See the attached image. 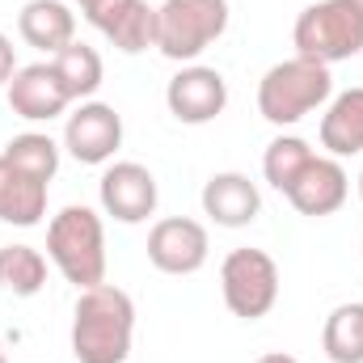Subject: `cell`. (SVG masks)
<instances>
[{
    "label": "cell",
    "mask_w": 363,
    "mask_h": 363,
    "mask_svg": "<svg viewBox=\"0 0 363 363\" xmlns=\"http://www.w3.org/2000/svg\"><path fill=\"white\" fill-rule=\"evenodd\" d=\"M131 338H135V300L123 287L97 283L77 296V308H72L77 363H127Z\"/></svg>",
    "instance_id": "1"
},
{
    "label": "cell",
    "mask_w": 363,
    "mask_h": 363,
    "mask_svg": "<svg viewBox=\"0 0 363 363\" xmlns=\"http://www.w3.org/2000/svg\"><path fill=\"white\" fill-rule=\"evenodd\" d=\"M330 97H334L330 68L317 64V60L291 55V60H279L262 72V81H258V114L271 127H296L304 114L321 110Z\"/></svg>",
    "instance_id": "2"
},
{
    "label": "cell",
    "mask_w": 363,
    "mask_h": 363,
    "mask_svg": "<svg viewBox=\"0 0 363 363\" xmlns=\"http://www.w3.org/2000/svg\"><path fill=\"white\" fill-rule=\"evenodd\" d=\"M47 258L77 291L106 283V228L93 207H64L47 224Z\"/></svg>",
    "instance_id": "3"
},
{
    "label": "cell",
    "mask_w": 363,
    "mask_h": 363,
    "mask_svg": "<svg viewBox=\"0 0 363 363\" xmlns=\"http://www.w3.org/2000/svg\"><path fill=\"white\" fill-rule=\"evenodd\" d=\"M291 47L317 64H342L363 55V0H317L291 26Z\"/></svg>",
    "instance_id": "4"
},
{
    "label": "cell",
    "mask_w": 363,
    "mask_h": 363,
    "mask_svg": "<svg viewBox=\"0 0 363 363\" xmlns=\"http://www.w3.org/2000/svg\"><path fill=\"white\" fill-rule=\"evenodd\" d=\"M228 30V0H165L157 9V51L174 64H194Z\"/></svg>",
    "instance_id": "5"
},
{
    "label": "cell",
    "mask_w": 363,
    "mask_h": 363,
    "mask_svg": "<svg viewBox=\"0 0 363 363\" xmlns=\"http://www.w3.org/2000/svg\"><path fill=\"white\" fill-rule=\"evenodd\" d=\"M220 291H224V304L233 317L241 321H258L267 317L279 300V267L267 250H254V245H241L224 258L220 267Z\"/></svg>",
    "instance_id": "6"
},
{
    "label": "cell",
    "mask_w": 363,
    "mask_h": 363,
    "mask_svg": "<svg viewBox=\"0 0 363 363\" xmlns=\"http://www.w3.org/2000/svg\"><path fill=\"white\" fill-rule=\"evenodd\" d=\"M64 148L81 165H110L123 148V114L106 101H81L64 123Z\"/></svg>",
    "instance_id": "7"
},
{
    "label": "cell",
    "mask_w": 363,
    "mask_h": 363,
    "mask_svg": "<svg viewBox=\"0 0 363 363\" xmlns=\"http://www.w3.org/2000/svg\"><path fill=\"white\" fill-rule=\"evenodd\" d=\"M207 228L190 216H165L148 233V262L161 274H194L207 267Z\"/></svg>",
    "instance_id": "8"
},
{
    "label": "cell",
    "mask_w": 363,
    "mask_h": 363,
    "mask_svg": "<svg viewBox=\"0 0 363 363\" xmlns=\"http://www.w3.org/2000/svg\"><path fill=\"white\" fill-rule=\"evenodd\" d=\"M101 211L114 216L118 224H144L157 211V178L140 161H114L97 182Z\"/></svg>",
    "instance_id": "9"
},
{
    "label": "cell",
    "mask_w": 363,
    "mask_h": 363,
    "mask_svg": "<svg viewBox=\"0 0 363 363\" xmlns=\"http://www.w3.org/2000/svg\"><path fill=\"white\" fill-rule=\"evenodd\" d=\"M165 106H169V114L178 123L203 127V123H211V118L224 114V106H228V81L216 68H207V64H186L178 77L165 85Z\"/></svg>",
    "instance_id": "10"
},
{
    "label": "cell",
    "mask_w": 363,
    "mask_h": 363,
    "mask_svg": "<svg viewBox=\"0 0 363 363\" xmlns=\"http://www.w3.org/2000/svg\"><path fill=\"white\" fill-rule=\"evenodd\" d=\"M68 106H72V97H68V89H64V81H60V72H55L51 60L47 64H26V68L13 72V81H9V110L17 118H26V123H51Z\"/></svg>",
    "instance_id": "11"
},
{
    "label": "cell",
    "mask_w": 363,
    "mask_h": 363,
    "mask_svg": "<svg viewBox=\"0 0 363 363\" xmlns=\"http://www.w3.org/2000/svg\"><path fill=\"white\" fill-rule=\"evenodd\" d=\"M347 194H351V178H347L342 161H338V157H313V161L304 165V174L291 182L287 203H291L300 216L321 220V216H334V211L347 203Z\"/></svg>",
    "instance_id": "12"
},
{
    "label": "cell",
    "mask_w": 363,
    "mask_h": 363,
    "mask_svg": "<svg viewBox=\"0 0 363 363\" xmlns=\"http://www.w3.org/2000/svg\"><path fill=\"white\" fill-rule=\"evenodd\" d=\"M258 211H262V194L245 174L228 169L203 182V216H211L220 228H245L258 220Z\"/></svg>",
    "instance_id": "13"
},
{
    "label": "cell",
    "mask_w": 363,
    "mask_h": 363,
    "mask_svg": "<svg viewBox=\"0 0 363 363\" xmlns=\"http://www.w3.org/2000/svg\"><path fill=\"white\" fill-rule=\"evenodd\" d=\"M17 34L30 47L55 55L68 43H77V13L64 0H26L17 13Z\"/></svg>",
    "instance_id": "14"
},
{
    "label": "cell",
    "mask_w": 363,
    "mask_h": 363,
    "mask_svg": "<svg viewBox=\"0 0 363 363\" xmlns=\"http://www.w3.org/2000/svg\"><path fill=\"white\" fill-rule=\"evenodd\" d=\"M47 216V182L30 178L9 157H0V224L34 228Z\"/></svg>",
    "instance_id": "15"
},
{
    "label": "cell",
    "mask_w": 363,
    "mask_h": 363,
    "mask_svg": "<svg viewBox=\"0 0 363 363\" xmlns=\"http://www.w3.org/2000/svg\"><path fill=\"white\" fill-rule=\"evenodd\" d=\"M321 148L330 157H359L363 152V89L338 93L330 97L325 114H321Z\"/></svg>",
    "instance_id": "16"
},
{
    "label": "cell",
    "mask_w": 363,
    "mask_h": 363,
    "mask_svg": "<svg viewBox=\"0 0 363 363\" xmlns=\"http://www.w3.org/2000/svg\"><path fill=\"white\" fill-rule=\"evenodd\" d=\"M101 34L123 51V55H140L148 47H157V9L148 0H127L106 26Z\"/></svg>",
    "instance_id": "17"
},
{
    "label": "cell",
    "mask_w": 363,
    "mask_h": 363,
    "mask_svg": "<svg viewBox=\"0 0 363 363\" xmlns=\"http://www.w3.org/2000/svg\"><path fill=\"white\" fill-rule=\"evenodd\" d=\"M321 351L330 363H363V304H338L330 317H325V330H321Z\"/></svg>",
    "instance_id": "18"
},
{
    "label": "cell",
    "mask_w": 363,
    "mask_h": 363,
    "mask_svg": "<svg viewBox=\"0 0 363 363\" xmlns=\"http://www.w3.org/2000/svg\"><path fill=\"white\" fill-rule=\"evenodd\" d=\"M51 64H55V72H60V81H64L72 101H89L93 93L101 89V77H106L101 55L85 43H68L64 51L51 55Z\"/></svg>",
    "instance_id": "19"
},
{
    "label": "cell",
    "mask_w": 363,
    "mask_h": 363,
    "mask_svg": "<svg viewBox=\"0 0 363 363\" xmlns=\"http://www.w3.org/2000/svg\"><path fill=\"white\" fill-rule=\"evenodd\" d=\"M0 287L13 296H38L47 287V258L34 245H4L0 250Z\"/></svg>",
    "instance_id": "20"
},
{
    "label": "cell",
    "mask_w": 363,
    "mask_h": 363,
    "mask_svg": "<svg viewBox=\"0 0 363 363\" xmlns=\"http://www.w3.org/2000/svg\"><path fill=\"white\" fill-rule=\"evenodd\" d=\"M0 157H9L17 169H26L30 178L47 182V186L60 174V144H55L51 135H43V131H21V135H13Z\"/></svg>",
    "instance_id": "21"
},
{
    "label": "cell",
    "mask_w": 363,
    "mask_h": 363,
    "mask_svg": "<svg viewBox=\"0 0 363 363\" xmlns=\"http://www.w3.org/2000/svg\"><path fill=\"white\" fill-rule=\"evenodd\" d=\"M313 157L317 152L308 148V140H300V135H274L271 144H267V157H262V178L271 182L279 194H287L291 182L304 174V165Z\"/></svg>",
    "instance_id": "22"
},
{
    "label": "cell",
    "mask_w": 363,
    "mask_h": 363,
    "mask_svg": "<svg viewBox=\"0 0 363 363\" xmlns=\"http://www.w3.org/2000/svg\"><path fill=\"white\" fill-rule=\"evenodd\" d=\"M72 4L85 13V21H89V26H97V30H101V26H106V21H110V17H114L127 0H72Z\"/></svg>",
    "instance_id": "23"
},
{
    "label": "cell",
    "mask_w": 363,
    "mask_h": 363,
    "mask_svg": "<svg viewBox=\"0 0 363 363\" xmlns=\"http://www.w3.org/2000/svg\"><path fill=\"white\" fill-rule=\"evenodd\" d=\"M13 72H17V47L0 34V85H9V81H13Z\"/></svg>",
    "instance_id": "24"
},
{
    "label": "cell",
    "mask_w": 363,
    "mask_h": 363,
    "mask_svg": "<svg viewBox=\"0 0 363 363\" xmlns=\"http://www.w3.org/2000/svg\"><path fill=\"white\" fill-rule=\"evenodd\" d=\"M258 363H300L296 355H283V351H271V355H262Z\"/></svg>",
    "instance_id": "25"
},
{
    "label": "cell",
    "mask_w": 363,
    "mask_h": 363,
    "mask_svg": "<svg viewBox=\"0 0 363 363\" xmlns=\"http://www.w3.org/2000/svg\"><path fill=\"white\" fill-rule=\"evenodd\" d=\"M0 363H9V355H4V342H0Z\"/></svg>",
    "instance_id": "26"
},
{
    "label": "cell",
    "mask_w": 363,
    "mask_h": 363,
    "mask_svg": "<svg viewBox=\"0 0 363 363\" xmlns=\"http://www.w3.org/2000/svg\"><path fill=\"white\" fill-rule=\"evenodd\" d=\"M359 199H363V169H359Z\"/></svg>",
    "instance_id": "27"
}]
</instances>
